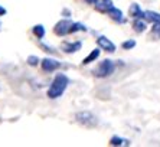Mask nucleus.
I'll return each mask as SVG.
<instances>
[{
	"instance_id": "f257e3e1",
	"label": "nucleus",
	"mask_w": 160,
	"mask_h": 147,
	"mask_svg": "<svg viewBox=\"0 0 160 147\" xmlns=\"http://www.w3.org/2000/svg\"><path fill=\"white\" fill-rule=\"evenodd\" d=\"M68 84H69V79H68L67 75H63V74H58L55 77V79L52 81V85L49 87L48 89V97L49 98H58V97H61L65 92V89H67Z\"/></svg>"
},
{
	"instance_id": "f03ea898",
	"label": "nucleus",
	"mask_w": 160,
	"mask_h": 147,
	"mask_svg": "<svg viewBox=\"0 0 160 147\" xmlns=\"http://www.w3.org/2000/svg\"><path fill=\"white\" fill-rule=\"evenodd\" d=\"M114 69H116L114 62L110 61V59H104V61L98 65L97 69L94 71V75L98 78H105V77H108V75H111V74L114 72Z\"/></svg>"
},
{
	"instance_id": "7ed1b4c3",
	"label": "nucleus",
	"mask_w": 160,
	"mask_h": 147,
	"mask_svg": "<svg viewBox=\"0 0 160 147\" xmlns=\"http://www.w3.org/2000/svg\"><path fill=\"white\" fill-rule=\"evenodd\" d=\"M75 120H77L79 124L84 125V127H95V125L98 124L97 117L94 114H91V113H88V111L77 113V114H75Z\"/></svg>"
},
{
	"instance_id": "20e7f679",
	"label": "nucleus",
	"mask_w": 160,
	"mask_h": 147,
	"mask_svg": "<svg viewBox=\"0 0 160 147\" xmlns=\"http://www.w3.org/2000/svg\"><path fill=\"white\" fill-rule=\"evenodd\" d=\"M71 26H72L71 20L65 19V20H61V22L56 23L53 32H55L58 36H65V35H68V33L71 32Z\"/></svg>"
},
{
	"instance_id": "39448f33",
	"label": "nucleus",
	"mask_w": 160,
	"mask_h": 147,
	"mask_svg": "<svg viewBox=\"0 0 160 147\" xmlns=\"http://www.w3.org/2000/svg\"><path fill=\"white\" fill-rule=\"evenodd\" d=\"M61 66V63L56 61V59H51V58H45L42 61V69L46 71V72H52V71L58 69Z\"/></svg>"
},
{
	"instance_id": "423d86ee",
	"label": "nucleus",
	"mask_w": 160,
	"mask_h": 147,
	"mask_svg": "<svg viewBox=\"0 0 160 147\" xmlns=\"http://www.w3.org/2000/svg\"><path fill=\"white\" fill-rule=\"evenodd\" d=\"M97 42H98V46H100V48H102V49H105V51H108V52H114V51H116V45L112 43L110 39H107L105 36H100Z\"/></svg>"
},
{
	"instance_id": "0eeeda50",
	"label": "nucleus",
	"mask_w": 160,
	"mask_h": 147,
	"mask_svg": "<svg viewBox=\"0 0 160 147\" xmlns=\"http://www.w3.org/2000/svg\"><path fill=\"white\" fill-rule=\"evenodd\" d=\"M94 6L98 12H108V9L112 8V3L111 0H95Z\"/></svg>"
},
{
	"instance_id": "6e6552de",
	"label": "nucleus",
	"mask_w": 160,
	"mask_h": 147,
	"mask_svg": "<svg viewBox=\"0 0 160 147\" xmlns=\"http://www.w3.org/2000/svg\"><path fill=\"white\" fill-rule=\"evenodd\" d=\"M107 13H108V16H110L112 20H116V22H124V19H123V12L118 10V9L114 8V6L108 9Z\"/></svg>"
},
{
	"instance_id": "1a4fd4ad",
	"label": "nucleus",
	"mask_w": 160,
	"mask_h": 147,
	"mask_svg": "<svg viewBox=\"0 0 160 147\" xmlns=\"http://www.w3.org/2000/svg\"><path fill=\"white\" fill-rule=\"evenodd\" d=\"M81 46H82L81 42H74V43H68L67 42V43H63V51L68 52V53H72V52L79 51Z\"/></svg>"
},
{
	"instance_id": "9d476101",
	"label": "nucleus",
	"mask_w": 160,
	"mask_h": 147,
	"mask_svg": "<svg viewBox=\"0 0 160 147\" xmlns=\"http://www.w3.org/2000/svg\"><path fill=\"white\" fill-rule=\"evenodd\" d=\"M130 16H133V18H136V19H142V18H144V12L140 9L138 4L134 3L130 8Z\"/></svg>"
},
{
	"instance_id": "9b49d317",
	"label": "nucleus",
	"mask_w": 160,
	"mask_h": 147,
	"mask_svg": "<svg viewBox=\"0 0 160 147\" xmlns=\"http://www.w3.org/2000/svg\"><path fill=\"white\" fill-rule=\"evenodd\" d=\"M144 19L149 20V22H153V23H160V15L156 13V12H152V10L144 12Z\"/></svg>"
},
{
	"instance_id": "f8f14e48",
	"label": "nucleus",
	"mask_w": 160,
	"mask_h": 147,
	"mask_svg": "<svg viewBox=\"0 0 160 147\" xmlns=\"http://www.w3.org/2000/svg\"><path fill=\"white\" fill-rule=\"evenodd\" d=\"M110 144H111V146H130V141L121 139V137L114 136L111 140H110Z\"/></svg>"
},
{
	"instance_id": "ddd939ff",
	"label": "nucleus",
	"mask_w": 160,
	"mask_h": 147,
	"mask_svg": "<svg viewBox=\"0 0 160 147\" xmlns=\"http://www.w3.org/2000/svg\"><path fill=\"white\" fill-rule=\"evenodd\" d=\"M98 56H100V51H98V49H94V51L91 52V53H89V55L87 56V58L84 59V61H82V63H84V65H87V63L94 62V61H95V59H97Z\"/></svg>"
},
{
	"instance_id": "4468645a",
	"label": "nucleus",
	"mask_w": 160,
	"mask_h": 147,
	"mask_svg": "<svg viewBox=\"0 0 160 147\" xmlns=\"http://www.w3.org/2000/svg\"><path fill=\"white\" fill-rule=\"evenodd\" d=\"M133 26H134V30H136V32H138V33L144 32V30H146V23L142 22L140 19H136V20L133 22Z\"/></svg>"
},
{
	"instance_id": "2eb2a0df",
	"label": "nucleus",
	"mask_w": 160,
	"mask_h": 147,
	"mask_svg": "<svg viewBox=\"0 0 160 147\" xmlns=\"http://www.w3.org/2000/svg\"><path fill=\"white\" fill-rule=\"evenodd\" d=\"M33 35L38 38V39H42L45 36V28L42 25H36L33 28Z\"/></svg>"
},
{
	"instance_id": "dca6fc26",
	"label": "nucleus",
	"mask_w": 160,
	"mask_h": 147,
	"mask_svg": "<svg viewBox=\"0 0 160 147\" xmlns=\"http://www.w3.org/2000/svg\"><path fill=\"white\" fill-rule=\"evenodd\" d=\"M79 30H81V32H85L87 28L82 25V23H72L71 32H69V33H75V32H79Z\"/></svg>"
},
{
	"instance_id": "f3484780",
	"label": "nucleus",
	"mask_w": 160,
	"mask_h": 147,
	"mask_svg": "<svg viewBox=\"0 0 160 147\" xmlns=\"http://www.w3.org/2000/svg\"><path fill=\"white\" fill-rule=\"evenodd\" d=\"M136 46V42L134 41H127V42H123V48L124 49H131Z\"/></svg>"
},
{
	"instance_id": "a211bd4d",
	"label": "nucleus",
	"mask_w": 160,
	"mask_h": 147,
	"mask_svg": "<svg viewBox=\"0 0 160 147\" xmlns=\"http://www.w3.org/2000/svg\"><path fill=\"white\" fill-rule=\"evenodd\" d=\"M28 62H29V65L35 66V65H38L39 59H38V56H29V58H28Z\"/></svg>"
},
{
	"instance_id": "6ab92c4d",
	"label": "nucleus",
	"mask_w": 160,
	"mask_h": 147,
	"mask_svg": "<svg viewBox=\"0 0 160 147\" xmlns=\"http://www.w3.org/2000/svg\"><path fill=\"white\" fill-rule=\"evenodd\" d=\"M153 33H154L156 36L160 38V23H154V28H153Z\"/></svg>"
},
{
	"instance_id": "aec40b11",
	"label": "nucleus",
	"mask_w": 160,
	"mask_h": 147,
	"mask_svg": "<svg viewBox=\"0 0 160 147\" xmlns=\"http://www.w3.org/2000/svg\"><path fill=\"white\" fill-rule=\"evenodd\" d=\"M3 15H6V9L0 6V16H3Z\"/></svg>"
},
{
	"instance_id": "412c9836",
	"label": "nucleus",
	"mask_w": 160,
	"mask_h": 147,
	"mask_svg": "<svg viewBox=\"0 0 160 147\" xmlns=\"http://www.w3.org/2000/svg\"><path fill=\"white\" fill-rule=\"evenodd\" d=\"M85 2H88V3H94L95 0H85Z\"/></svg>"
}]
</instances>
